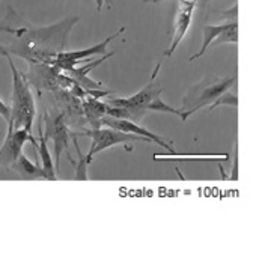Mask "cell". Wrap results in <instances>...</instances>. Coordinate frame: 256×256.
Instances as JSON below:
<instances>
[{"label": "cell", "instance_id": "obj_3", "mask_svg": "<svg viewBox=\"0 0 256 256\" xmlns=\"http://www.w3.org/2000/svg\"><path fill=\"white\" fill-rule=\"evenodd\" d=\"M236 84V76L230 77H205L198 84L192 86L182 98L181 120H187L198 110L211 106L223 92Z\"/></svg>", "mask_w": 256, "mask_h": 256}, {"label": "cell", "instance_id": "obj_7", "mask_svg": "<svg viewBox=\"0 0 256 256\" xmlns=\"http://www.w3.org/2000/svg\"><path fill=\"white\" fill-rule=\"evenodd\" d=\"M46 124H47V132L46 136L52 138L53 140V150H54V164L56 168H59V162L62 157V152H66L68 158L71 160L72 164H76V162L72 160L71 154H70V139H71V132L65 122V114L59 113L53 118H50V114H46Z\"/></svg>", "mask_w": 256, "mask_h": 256}, {"label": "cell", "instance_id": "obj_1", "mask_svg": "<svg viewBox=\"0 0 256 256\" xmlns=\"http://www.w3.org/2000/svg\"><path fill=\"white\" fill-rule=\"evenodd\" d=\"M78 23V17H66L59 23L44 28L17 29L16 40L11 46H0V54H14L29 64L52 65L59 53L65 52L68 35Z\"/></svg>", "mask_w": 256, "mask_h": 256}, {"label": "cell", "instance_id": "obj_2", "mask_svg": "<svg viewBox=\"0 0 256 256\" xmlns=\"http://www.w3.org/2000/svg\"><path fill=\"white\" fill-rule=\"evenodd\" d=\"M2 56L8 59L12 72V106H11V119L8 124H11L14 128H26L29 133H32L36 107H35V98L30 90V83L26 78V76L16 68L11 54H2Z\"/></svg>", "mask_w": 256, "mask_h": 256}, {"label": "cell", "instance_id": "obj_22", "mask_svg": "<svg viewBox=\"0 0 256 256\" xmlns=\"http://www.w3.org/2000/svg\"><path fill=\"white\" fill-rule=\"evenodd\" d=\"M0 116H2L6 122H10V119H11V107L4 100H0Z\"/></svg>", "mask_w": 256, "mask_h": 256}, {"label": "cell", "instance_id": "obj_14", "mask_svg": "<svg viewBox=\"0 0 256 256\" xmlns=\"http://www.w3.org/2000/svg\"><path fill=\"white\" fill-rule=\"evenodd\" d=\"M11 169L23 180H47L44 169L38 164H34L24 154L18 157V160L12 164Z\"/></svg>", "mask_w": 256, "mask_h": 256}, {"label": "cell", "instance_id": "obj_11", "mask_svg": "<svg viewBox=\"0 0 256 256\" xmlns=\"http://www.w3.org/2000/svg\"><path fill=\"white\" fill-rule=\"evenodd\" d=\"M113 54H114V52H108L107 54L101 56L100 59H95L94 62H89V64H86V65H83V66H80V68H77V66L70 68V70H66V71H64V72H65L68 77H71L72 80H76L84 90L102 89L101 83H98V82H95V80H92V78L89 77V72H90L92 70H95L100 64H102L104 60H107L108 58H112Z\"/></svg>", "mask_w": 256, "mask_h": 256}, {"label": "cell", "instance_id": "obj_15", "mask_svg": "<svg viewBox=\"0 0 256 256\" xmlns=\"http://www.w3.org/2000/svg\"><path fill=\"white\" fill-rule=\"evenodd\" d=\"M228 26H229L228 22H226L224 24H218V26H205V28H204V42H202V47L199 48V52H198L196 54H193V56L190 58V60H196V59H199L200 56H204V53L206 52V48L216 41V38H217Z\"/></svg>", "mask_w": 256, "mask_h": 256}, {"label": "cell", "instance_id": "obj_21", "mask_svg": "<svg viewBox=\"0 0 256 256\" xmlns=\"http://www.w3.org/2000/svg\"><path fill=\"white\" fill-rule=\"evenodd\" d=\"M220 14L223 16V18L228 20V23H235V22H236V14H238V6H236V4H235L230 10L223 11V12H220Z\"/></svg>", "mask_w": 256, "mask_h": 256}, {"label": "cell", "instance_id": "obj_23", "mask_svg": "<svg viewBox=\"0 0 256 256\" xmlns=\"http://www.w3.org/2000/svg\"><path fill=\"white\" fill-rule=\"evenodd\" d=\"M230 174L232 175L229 176V180L236 181L238 180V156H236V152H235V160H234V166H232V172Z\"/></svg>", "mask_w": 256, "mask_h": 256}, {"label": "cell", "instance_id": "obj_24", "mask_svg": "<svg viewBox=\"0 0 256 256\" xmlns=\"http://www.w3.org/2000/svg\"><path fill=\"white\" fill-rule=\"evenodd\" d=\"M95 4H96V11H98V12L102 11V6H104L106 4H107L108 8H112V5H113L112 0H95Z\"/></svg>", "mask_w": 256, "mask_h": 256}, {"label": "cell", "instance_id": "obj_6", "mask_svg": "<svg viewBox=\"0 0 256 256\" xmlns=\"http://www.w3.org/2000/svg\"><path fill=\"white\" fill-rule=\"evenodd\" d=\"M28 142L38 150V142L32 133H29L26 128H14L11 124H8V133L2 148H0V166L11 169L23 154V146Z\"/></svg>", "mask_w": 256, "mask_h": 256}, {"label": "cell", "instance_id": "obj_18", "mask_svg": "<svg viewBox=\"0 0 256 256\" xmlns=\"http://www.w3.org/2000/svg\"><path fill=\"white\" fill-rule=\"evenodd\" d=\"M72 142H74V146L77 150V154H78V162H76V180L77 181H86L88 180V166H89V160L86 158V156L82 154L80 148H78V144H77V138H72Z\"/></svg>", "mask_w": 256, "mask_h": 256}, {"label": "cell", "instance_id": "obj_16", "mask_svg": "<svg viewBox=\"0 0 256 256\" xmlns=\"http://www.w3.org/2000/svg\"><path fill=\"white\" fill-rule=\"evenodd\" d=\"M154 160H187V158H214V160H228L229 154H181V152H166L154 154Z\"/></svg>", "mask_w": 256, "mask_h": 256}, {"label": "cell", "instance_id": "obj_25", "mask_svg": "<svg viewBox=\"0 0 256 256\" xmlns=\"http://www.w3.org/2000/svg\"><path fill=\"white\" fill-rule=\"evenodd\" d=\"M145 4H154V5H158V4H162V2H164V0H144ZM178 2L181 4V2H186V0H178Z\"/></svg>", "mask_w": 256, "mask_h": 256}, {"label": "cell", "instance_id": "obj_9", "mask_svg": "<svg viewBox=\"0 0 256 256\" xmlns=\"http://www.w3.org/2000/svg\"><path fill=\"white\" fill-rule=\"evenodd\" d=\"M199 0H186V2H181L175 16V23H174V34H172V40H170V46L169 48L164 52L163 58H170L175 50L178 48L180 42L184 40V36L187 35L192 20H193V11L196 8Z\"/></svg>", "mask_w": 256, "mask_h": 256}, {"label": "cell", "instance_id": "obj_19", "mask_svg": "<svg viewBox=\"0 0 256 256\" xmlns=\"http://www.w3.org/2000/svg\"><path fill=\"white\" fill-rule=\"evenodd\" d=\"M148 112L172 113V114H176V116H180V118H181V114H182L181 108H175V107H172V106L166 104L164 101H162V98H160V96H157L154 101H151V102H150V106H148Z\"/></svg>", "mask_w": 256, "mask_h": 256}, {"label": "cell", "instance_id": "obj_10", "mask_svg": "<svg viewBox=\"0 0 256 256\" xmlns=\"http://www.w3.org/2000/svg\"><path fill=\"white\" fill-rule=\"evenodd\" d=\"M102 125H107L110 128H114V130H119V132H125V133H132V134H138V136H144V138H150L154 144H157L158 146H162L163 150H168L169 152H174V146L170 144H168L162 136L158 134H154L152 132L146 130L145 126H142L138 122H133V120H128V119H119V118H114V116H108L106 114L102 118Z\"/></svg>", "mask_w": 256, "mask_h": 256}, {"label": "cell", "instance_id": "obj_8", "mask_svg": "<svg viewBox=\"0 0 256 256\" xmlns=\"http://www.w3.org/2000/svg\"><path fill=\"white\" fill-rule=\"evenodd\" d=\"M125 32V28H120L116 34L110 35L108 38H106L104 41H101L100 44H95L89 48L84 50H77V52H62L58 54V58L53 60L52 65H54L56 68H59L60 71H66L70 68H74L76 65H78L82 60H86L90 56H104L107 54V46L110 41H113L114 38H118L120 34Z\"/></svg>", "mask_w": 256, "mask_h": 256}, {"label": "cell", "instance_id": "obj_4", "mask_svg": "<svg viewBox=\"0 0 256 256\" xmlns=\"http://www.w3.org/2000/svg\"><path fill=\"white\" fill-rule=\"evenodd\" d=\"M162 62H163V58L158 60V64H157V66L151 76V80L138 94L128 96V98H108L107 100V102L110 106L122 107L125 110L124 119L140 124L145 113L148 112L150 102L154 101L157 96H160V94L163 92V84L158 78V71L162 68Z\"/></svg>", "mask_w": 256, "mask_h": 256}, {"label": "cell", "instance_id": "obj_17", "mask_svg": "<svg viewBox=\"0 0 256 256\" xmlns=\"http://www.w3.org/2000/svg\"><path fill=\"white\" fill-rule=\"evenodd\" d=\"M238 42V23H229V26L216 38L212 42L214 46H222V44H235Z\"/></svg>", "mask_w": 256, "mask_h": 256}, {"label": "cell", "instance_id": "obj_12", "mask_svg": "<svg viewBox=\"0 0 256 256\" xmlns=\"http://www.w3.org/2000/svg\"><path fill=\"white\" fill-rule=\"evenodd\" d=\"M82 107H83V114L90 125V128H101L102 125V118L107 114V101H101L98 98H94L88 95L86 98L82 100Z\"/></svg>", "mask_w": 256, "mask_h": 256}, {"label": "cell", "instance_id": "obj_20", "mask_svg": "<svg viewBox=\"0 0 256 256\" xmlns=\"http://www.w3.org/2000/svg\"><path fill=\"white\" fill-rule=\"evenodd\" d=\"M220 106H232V107H236V106H238L236 92H230V89L226 90V92H223V94L210 106V112H212L214 108H217V107H220Z\"/></svg>", "mask_w": 256, "mask_h": 256}, {"label": "cell", "instance_id": "obj_13", "mask_svg": "<svg viewBox=\"0 0 256 256\" xmlns=\"http://www.w3.org/2000/svg\"><path fill=\"white\" fill-rule=\"evenodd\" d=\"M38 133H40L38 156H40V160H41V168L44 169V172H46L48 181H56V180H58V175H56V164H54V160L52 158V154H50V151H48V146H47V136L44 134L42 125L38 126Z\"/></svg>", "mask_w": 256, "mask_h": 256}, {"label": "cell", "instance_id": "obj_5", "mask_svg": "<svg viewBox=\"0 0 256 256\" xmlns=\"http://www.w3.org/2000/svg\"><path fill=\"white\" fill-rule=\"evenodd\" d=\"M78 136H88L92 139V145L89 152L86 154V158L89 160V163L92 162V158L114 145H124L128 142H145V144H154L150 138H144V136H138V134H132V133H125V132H119L114 130V128H90L88 132L83 133H71V138H78Z\"/></svg>", "mask_w": 256, "mask_h": 256}]
</instances>
